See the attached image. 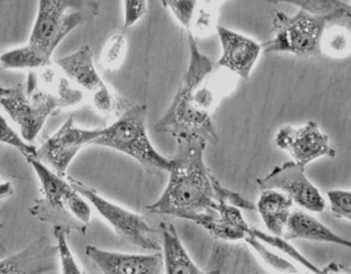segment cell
I'll return each mask as SVG.
<instances>
[{
  "mask_svg": "<svg viewBox=\"0 0 351 274\" xmlns=\"http://www.w3.org/2000/svg\"><path fill=\"white\" fill-rule=\"evenodd\" d=\"M189 65L175 97L154 129L173 138H199L207 143L219 142L213 122V111L220 100L234 90L237 77L223 68H216L198 48L197 39L186 33Z\"/></svg>",
  "mask_w": 351,
  "mask_h": 274,
  "instance_id": "obj_1",
  "label": "cell"
},
{
  "mask_svg": "<svg viewBox=\"0 0 351 274\" xmlns=\"http://www.w3.org/2000/svg\"><path fill=\"white\" fill-rule=\"evenodd\" d=\"M175 139L177 147L171 158L169 183L160 198L147 207V211L194 222L199 215L220 208L215 192L216 177L211 175L204 158L206 141L186 136Z\"/></svg>",
  "mask_w": 351,
  "mask_h": 274,
  "instance_id": "obj_2",
  "label": "cell"
},
{
  "mask_svg": "<svg viewBox=\"0 0 351 274\" xmlns=\"http://www.w3.org/2000/svg\"><path fill=\"white\" fill-rule=\"evenodd\" d=\"M84 95L58 66L50 65L40 73L32 70L25 83L15 85L7 95L0 96V105L18 125L23 139L33 142L51 115L77 107Z\"/></svg>",
  "mask_w": 351,
  "mask_h": 274,
  "instance_id": "obj_3",
  "label": "cell"
},
{
  "mask_svg": "<svg viewBox=\"0 0 351 274\" xmlns=\"http://www.w3.org/2000/svg\"><path fill=\"white\" fill-rule=\"evenodd\" d=\"M26 160L35 171L43 195L30 208L32 215L53 226L65 227L69 234H86L92 219L90 202L73 188L67 177H60L36 156L26 158Z\"/></svg>",
  "mask_w": 351,
  "mask_h": 274,
  "instance_id": "obj_4",
  "label": "cell"
},
{
  "mask_svg": "<svg viewBox=\"0 0 351 274\" xmlns=\"http://www.w3.org/2000/svg\"><path fill=\"white\" fill-rule=\"evenodd\" d=\"M99 8L97 0H38L27 45L53 62V54L60 42L75 28L93 23Z\"/></svg>",
  "mask_w": 351,
  "mask_h": 274,
  "instance_id": "obj_5",
  "label": "cell"
},
{
  "mask_svg": "<svg viewBox=\"0 0 351 274\" xmlns=\"http://www.w3.org/2000/svg\"><path fill=\"white\" fill-rule=\"evenodd\" d=\"M147 112L146 105L126 108L108 127L103 128V134L93 145L123 153L150 173L164 175L171 169L173 162L164 158L151 142L147 132Z\"/></svg>",
  "mask_w": 351,
  "mask_h": 274,
  "instance_id": "obj_6",
  "label": "cell"
},
{
  "mask_svg": "<svg viewBox=\"0 0 351 274\" xmlns=\"http://www.w3.org/2000/svg\"><path fill=\"white\" fill-rule=\"evenodd\" d=\"M334 22L346 20L337 15L314 14L300 9L293 15L275 10L271 14V38L262 45V52L316 58L322 55L320 45L324 30Z\"/></svg>",
  "mask_w": 351,
  "mask_h": 274,
  "instance_id": "obj_7",
  "label": "cell"
},
{
  "mask_svg": "<svg viewBox=\"0 0 351 274\" xmlns=\"http://www.w3.org/2000/svg\"><path fill=\"white\" fill-rule=\"evenodd\" d=\"M54 62L80 90H86L90 105L98 114L111 119L119 116L126 109L122 99L101 79L94 64L93 51L88 45H82L79 50Z\"/></svg>",
  "mask_w": 351,
  "mask_h": 274,
  "instance_id": "obj_8",
  "label": "cell"
},
{
  "mask_svg": "<svg viewBox=\"0 0 351 274\" xmlns=\"http://www.w3.org/2000/svg\"><path fill=\"white\" fill-rule=\"evenodd\" d=\"M67 179L73 188L78 190L90 206H93L98 214L108 223L119 238L141 249L161 252V245L154 238L156 230L143 216L106 199L95 190L78 179L71 177H67Z\"/></svg>",
  "mask_w": 351,
  "mask_h": 274,
  "instance_id": "obj_9",
  "label": "cell"
},
{
  "mask_svg": "<svg viewBox=\"0 0 351 274\" xmlns=\"http://www.w3.org/2000/svg\"><path fill=\"white\" fill-rule=\"evenodd\" d=\"M103 128L78 127L75 117L68 120L49 138L39 149L36 158L47 164L60 177H67V170L77 155L88 145H93L94 141L101 137Z\"/></svg>",
  "mask_w": 351,
  "mask_h": 274,
  "instance_id": "obj_10",
  "label": "cell"
},
{
  "mask_svg": "<svg viewBox=\"0 0 351 274\" xmlns=\"http://www.w3.org/2000/svg\"><path fill=\"white\" fill-rule=\"evenodd\" d=\"M305 169V166L293 160L285 162L258 179V186L260 190H280L288 195L298 207L311 213H322L326 208V200L309 181Z\"/></svg>",
  "mask_w": 351,
  "mask_h": 274,
  "instance_id": "obj_11",
  "label": "cell"
},
{
  "mask_svg": "<svg viewBox=\"0 0 351 274\" xmlns=\"http://www.w3.org/2000/svg\"><path fill=\"white\" fill-rule=\"evenodd\" d=\"M275 143L280 150L291 155L293 162L305 167L318 158H334L337 155L329 136L322 132L318 123L314 121L302 126H282L275 135Z\"/></svg>",
  "mask_w": 351,
  "mask_h": 274,
  "instance_id": "obj_12",
  "label": "cell"
},
{
  "mask_svg": "<svg viewBox=\"0 0 351 274\" xmlns=\"http://www.w3.org/2000/svg\"><path fill=\"white\" fill-rule=\"evenodd\" d=\"M216 33L221 45L218 67L243 80L249 79L261 55L262 45L248 36L223 26H217Z\"/></svg>",
  "mask_w": 351,
  "mask_h": 274,
  "instance_id": "obj_13",
  "label": "cell"
},
{
  "mask_svg": "<svg viewBox=\"0 0 351 274\" xmlns=\"http://www.w3.org/2000/svg\"><path fill=\"white\" fill-rule=\"evenodd\" d=\"M86 256L105 274H161L164 273L163 255L124 254L98 249L93 245L86 247Z\"/></svg>",
  "mask_w": 351,
  "mask_h": 274,
  "instance_id": "obj_14",
  "label": "cell"
},
{
  "mask_svg": "<svg viewBox=\"0 0 351 274\" xmlns=\"http://www.w3.org/2000/svg\"><path fill=\"white\" fill-rule=\"evenodd\" d=\"M58 264L56 245L48 238L41 237L21 252L0 258V274L56 273Z\"/></svg>",
  "mask_w": 351,
  "mask_h": 274,
  "instance_id": "obj_15",
  "label": "cell"
},
{
  "mask_svg": "<svg viewBox=\"0 0 351 274\" xmlns=\"http://www.w3.org/2000/svg\"><path fill=\"white\" fill-rule=\"evenodd\" d=\"M193 223L203 227L220 241H241L250 229L241 214V210L228 203H221L216 211L199 215Z\"/></svg>",
  "mask_w": 351,
  "mask_h": 274,
  "instance_id": "obj_16",
  "label": "cell"
},
{
  "mask_svg": "<svg viewBox=\"0 0 351 274\" xmlns=\"http://www.w3.org/2000/svg\"><path fill=\"white\" fill-rule=\"evenodd\" d=\"M285 239L308 240V241L326 242L350 249L351 243L337 232L330 229L317 217L306 210H292L285 228Z\"/></svg>",
  "mask_w": 351,
  "mask_h": 274,
  "instance_id": "obj_17",
  "label": "cell"
},
{
  "mask_svg": "<svg viewBox=\"0 0 351 274\" xmlns=\"http://www.w3.org/2000/svg\"><path fill=\"white\" fill-rule=\"evenodd\" d=\"M293 209L291 198L277 190H261L256 205L266 229L275 236H284L287 221Z\"/></svg>",
  "mask_w": 351,
  "mask_h": 274,
  "instance_id": "obj_18",
  "label": "cell"
},
{
  "mask_svg": "<svg viewBox=\"0 0 351 274\" xmlns=\"http://www.w3.org/2000/svg\"><path fill=\"white\" fill-rule=\"evenodd\" d=\"M163 240L164 272L167 274H201L204 273L192 260L186 247L179 238L176 227L169 223L160 225Z\"/></svg>",
  "mask_w": 351,
  "mask_h": 274,
  "instance_id": "obj_19",
  "label": "cell"
},
{
  "mask_svg": "<svg viewBox=\"0 0 351 274\" xmlns=\"http://www.w3.org/2000/svg\"><path fill=\"white\" fill-rule=\"evenodd\" d=\"M331 24L328 25L322 35V54L335 60L346 58L351 51L350 30L347 27L346 22H339L335 25Z\"/></svg>",
  "mask_w": 351,
  "mask_h": 274,
  "instance_id": "obj_20",
  "label": "cell"
},
{
  "mask_svg": "<svg viewBox=\"0 0 351 274\" xmlns=\"http://www.w3.org/2000/svg\"><path fill=\"white\" fill-rule=\"evenodd\" d=\"M228 0H198L197 10L186 33L197 38H205L216 33L219 9Z\"/></svg>",
  "mask_w": 351,
  "mask_h": 274,
  "instance_id": "obj_21",
  "label": "cell"
},
{
  "mask_svg": "<svg viewBox=\"0 0 351 274\" xmlns=\"http://www.w3.org/2000/svg\"><path fill=\"white\" fill-rule=\"evenodd\" d=\"M0 65L3 69L37 70L48 67L52 62H48L26 43L0 55Z\"/></svg>",
  "mask_w": 351,
  "mask_h": 274,
  "instance_id": "obj_22",
  "label": "cell"
},
{
  "mask_svg": "<svg viewBox=\"0 0 351 274\" xmlns=\"http://www.w3.org/2000/svg\"><path fill=\"white\" fill-rule=\"evenodd\" d=\"M274 3H289L300 10L314 14L337 15L343 20L349 21L351 7L345 0H267Z\"/></svg>",
  "mask_w": 351,
  "mask_h": 274,
  "instance_id": "obj_23",
  "label": "cell"
},
{
  "mask_svg": "<svg viewBox=\"0 0 351 274\" xmlns=\"http://www.w3.org/2000/svg\"><path fill=\"white\" fill-rule=\"evenodd\" d=\"M250 230L254 237L258 238L260 241L263 242L266 245H269V247L278 249L281 253L287 255L289 258H291V260L301 264L304 268H306L309 271L314 272V273H322L324 272L322 270L319 269L316 264L307 260L306 257L304 256L299 249H296V247H294L290 243V241L285 239L282 236H275V234L262 232V230L254 228V227H250Z\"/></svg>",
  "mask_w": 351,
  "mask_h": 274,
  "instance_id": "obj_24",
  "label": "cell"
},
{
  "mask_svg": "<svg viewBox=\"0 0 351 274\" xmlns=\"http://www.w3.org/2000/svg\"><path fill=\"white\" fill-rule=\"evenodd\" d=\"M128 52V38L122 33L113 34L106 41L101 53V69L107 73H116L124 62Z\"/></svg>",
  "mask_w": 351,
  "mask_h": 274,
  "instance_id": "obj_25",
  "label": "cell"
},
{
  "mask_svg": "<svg viewBox=\"0 0 351 274\" xmlns=\"http://www.w3.org/2000/svg\"><path fill=\"white\" fill-rule=\"evenodd\" d=\"M243 241L246 242L247 245H250L251 249L256 251V254L269 268H273L276 271L290 272V273H298L299 272V270L296 269L291 262L279 256L278 254H276V252H273L269 249V245H266L265 243L260 241L258 238L254 237L250 229H249L246 237L243 238Z\"/></svg>",
  "mask_w": 351,
  "mask_h": 274,
  "instance_id": "obj_26",
  "label": "cell"
},
{
  "mask_svg": "<svg viewBox=\"0 0 351 274\" xmlns=\"http://www.w3.org/2000/svg\"><path fill=\"white\" fill-rule=\"evenodd\" d=\"M69 234L65 227L53 226V234L56 240V249H58V262L60 264V272L64 274L83 273L80 266L75 260V255L71 252V247L68 245L67 236Z\"/></svg>",
  "mask_w": 351,
  "mask_h": 274,
  "instance_id": "obj_27",
  "label": "cell"
},
{
  "mask_svg": "<svg viewBox=\"0 0 351 274\" xmlns=\"http://www.w3.org/2000/svg\"><path fill=\"white\" fill-rule=\"evenodd\" d=\"M164 8L171 13L175 20L184 29H190L196 10H197L198 0H160Z\"/></svg>",
  "mask_w": 351,
  "mask_h": 274,
  "instance_id": "obj_28",
  "label": "cell"
},
{
  "mask_svg": "<svg viewBox=\"0 0 351 274\" xmlns=\"http://www.w3.org/2000/svg\"><path fill=\"white\" fill-rule=\"evenodd\" d=\"M0 145L14 147L15 150H18L25 158L37 155V149L34 145H29V142L23 139L22 136L19 135L18 132L13 129L1 113H0Z\"/></svg>",
  "mask_w": 351,
  "mask_h": 274,
  "instance_id": "obj_29",
  "label": "cell"
},
{
  "mask_svg": "<svg viewBox=\"0 0 351 274\" xmlns=\"http://www.w3.org/2000/svg\"><path fill=\"white\" fill-rule=\"evenodd\" d=\"M332 214L337 219L351 221V192L349 190H332L326 192Z\"/></svg>",
  "mask_w": 351,
  "mask_h": 274,
  "instance_id": "obj_30",
  "label": "cell"
},
{
  "mask_svg": "<svg viewBox=\"0 0 351 274\" xmlns=\"http://www.w3.org/2000/svg\"><path fill=\"white\" fill-rule=\"evenodd\" d=\"M215 192H216L217 200L221 203H228L241 210H256V205L243 198L241 195L237 194L233 190H228L216 179L215 181Z\"/></svg>",
  "mask_w": 351,
  "mask_h": 274,
  "instance_id": "obj_31",
  "label": "cell"
},
{
  "mask_svg": "<svg viewBox=\"0 0 351 274\" xmlns=\"http://www.w3.org/2000/svg\"><path fill=\"white\" fill-rule=\"evenodd\" d=\"M148 12V0H123L124 27L131 28Z\"/></svg>",
  "mask_w": 351,
  "mask_h": 274,
  "instance_id": "obj_32",
  "label": "cell"
},
{
  "mask_svg": "<svg viewBox=\"0 0 351 274\" xmlns=\"http://www.w3.org/2000/svg\"><path fill=\"white\" fill-rule=\"evenodd\" d=\"M11 88H3L0 86V96L7 95L8 92H10Z\"/></svg>",
  "mask_w": 351,
  "mask_h": 274,
  "instance_id": "obj_33",
  "label": "cell"
},
{
  "mask_svg": "<svg viewBox=\"0 0 351 274\" xmlns=\"http://www.w3.org/2000/svg\"><path fill=\"white\" fill-rule=\"evenodd\" d=\"M7 249H5L3 245H0V258H3V257L7 256Z\"/></svg>",
  "mask_w": 351,
  "mask_h": 274,
  "instance_id": "obj_34",
  "label": "cell"
},
{
  "mask_svg": "<svg viewBox=\"0 0 351 274\" xmlns=\"http://www.w3.org/2000/svg\"><path fill=\"white\" fill-rule=\"evenodd\" d=\"M3 225L1 224V223H0V229H1V228H3Z\"/></svg>",
  "mask_w": 351,
  "mask_h": 274,
  "instance_id": "obj_35",
  "label": "cell"
},
{
  "mask_svg": "<svg viewBox=\"0 0 351 274\" xmlns=\"http://www.w3.org/2000/svg\"></svg>",
  "mask_w": 351,
  "mask_h": 274,
  "instance_id": "obj_36",
  "label": "cell"
}]
</instances>
